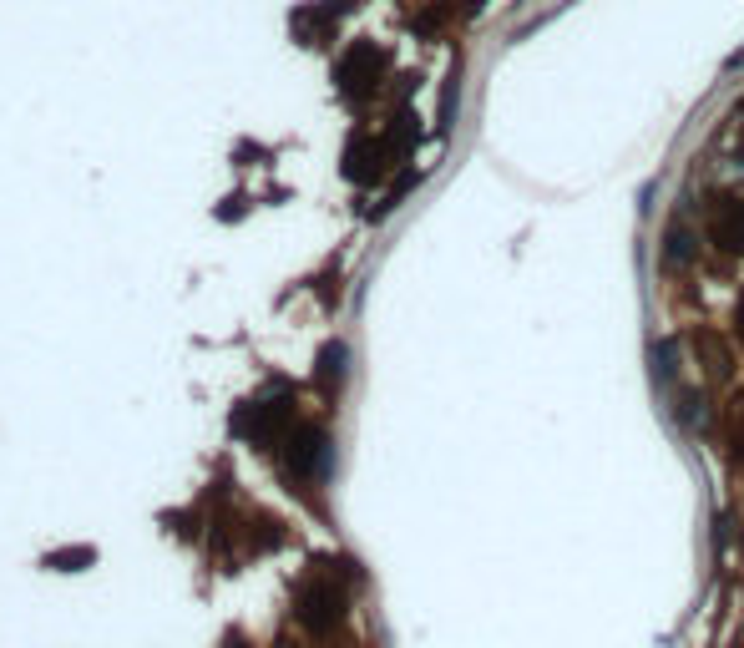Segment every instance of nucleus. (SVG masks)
Wrapping results in <instances>:
<instances>
[{
	"instance_id": "obj_1",
	"label": "nucleus",
	"mask_w": 744,
	"mask_h": 648,
	"mask_svg": "<svg viewBox=\"0 0 744 648\" xmlns=\"http://www.w3.org/2000/svg\"><path fill=\"white\" fill-rule=\"evenodd\" d=\"M299 618L309 623V628H329L340 618V608H345V598H340V588H329V583H309L304 593H299Z\"/></svg>"
},
{
	"instance_id": "obj_2",
	"label": "nucleus",
	"mask_w": 744,
	"mask_h": 648,
	"mask_svg": "<svg viewBox=\"0 0 744 648\" xmlns=\"http://www.w3.org/2000/svg\"><path fill=\"white\" fill-rule=\"evenodd\" d=\"M380 66H385V61H380L375 46H355V51L340 61L335 76H340V87H345V92H370V87H375V76H380Z\"/></svg>"
},
{
	"instance_id": "obj_3",
	"label": "nucleus",
	"mask_w": 744,
	"mask_h": 648,
	"mask_svg": "<svg viewBox=\"0 0 744 648\" xmlns=\"http://www.w3.org/2000/svg\"><path fill=\"white\" fill-rule=\"evenodd\" d=\"M284 461H289V471L314 476V471L324 466V431H314V426L294 431V436H289V446H284Z\"/></svg>"
},
{
	"instance_id": "obj_4",
	"label": "nucleus",
	"mask_w": 744,
	"mask_h": 648,
	"mask_svg": "<svg viewBox=\"0 0 744 648\" xmlns=\"http://www.w3.org/2000/svg\"><path fill=\"white\" fill-rule=\"evenodd\" d=\"M97 562V547H61L46 557V567H56V573H81V567Z\"/></svg>"
}]
</instances>
